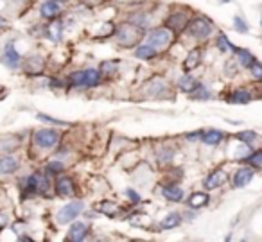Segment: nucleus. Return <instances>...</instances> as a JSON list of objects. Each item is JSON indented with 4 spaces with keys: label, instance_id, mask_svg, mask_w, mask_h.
Instances as JSON below:
<instances>
[{
    "label": "nucleus",
    "instance_id": "nucleus-33",
    "mask_svg": "<svg viewBox=\"0 0 262 242\" xmlns=\"http://www.w3.org/2000/svg\"><path fill=\"white\" fill-rule=\"evenodd\" d=\"M255 137H257V135H255L253 131H243V133H237L235 135L237 140L244 142V144H250V142H253Z\"/></svg>",
    "mask_w": 262,
    "mask_h": 242
},
{
    "label": "nucleus",
    "instance_id": "nucleus-40",
    "mask_svg": "<svg viewBox=\"0 0 262 242\" xmlns=\"http://www.w3.org/2000/svg\"><path fill=\"white\" fill-rule=\"evenodd\" d=\"M158 158H160V162H169L172 158V151L171 149H164V151L158 152Z\"/></svg>",
    "mask_w": 262,
    "mask_h": 242
},
{
    "label": "nucleus",
    "instance_id": "nucleus-34",
    "mask_svg": "<svg viewBox=\"0 0 262 242\" xmlns=\"http://www.w3.org/2000/svg\"><path fill=\"white\" fill-rule=\"evenodd\" d=\"M38 120H43V122H49V124H54V126H67V122L63 120H58V119H52V117L45 115V113H38Z\"/></svg>",
    "mask_w": 262,
    "mask_h": 242
},
{
    "label": "nucleus",
    "instance_id": "nucleus-26",
    "mask_svg": "<svg viewBox=\"0 0 262 242\" xmlns=\"http://www.w3.org/2000/svg\"><path fill=\"white\" fill-rule=\"evenodd\" d=\"M147 88H149V95H153V97L160 99L162 97V92L167 88V84L164 83L162 79H153L149 84H147Z\"/></svg>",
    "mask_w": 262,
    "mask_h": 242
},
{
    "label": "nucleus",
    "instance_id": "nucleus-29",
    "mask_svg": "<svg viewBox=\"0 0 262 242\" xmlns=\"http://www.w3.org/2000/svg\"><path fill=\"white\" fill-rule=\"evenodd\" d=\"M0 152H11L16 147V140L13 137H2L0 138Z\"/></svg>",
    "mask_w": 262,
    "mask_h": 242
},
{
    "label": "nucleus",
    "instance_id": "nucleus-13",
    "mask_svg": "<svg viewBox=\"0 0 262 242\" xmlns=\"http://www.w3.org/2000/svg\"><path fill=\"white\" fill-rule=\"evenodd\" d=\"M225 181H226V172L223 169H217V170H214V172L208 174V178L205 180V188L212 190V188L221 187Z\"/></svg>",
    "mask_w": 262,
    "mask_h": 242
},
{
    "label": "nucleus",
    "instance_id": "nucleus-11",
    "mask_svg": "<svg viewBox=\"0 0 262 242\" xmlns=\"http://www.w3.org/2000/svg\"><path fill=\"white\" fill-rule=\"evenodd\" d=\"M135 56L139 59H144V61H151L158 56V49L153 47L151 43H139L135 49Z\"/></svg>",
    "mask_w": 262,
    "mask_h": 242
},
{
    "label": "nucleus",
    "instance_id": "nucleus-6",
    "mask_svg": "<svg viewBox=\"0 0 262 242\" xmlns=\"http://www.w3.org/2000/svg\"><path fill=\"white\" fill-rule=\"evenodd\" d=\"M84 210V205L81 201H72L67 203L58 213H56V221L59 224H69L70 221H74L76 217H79V213Z\"/></svg>",
    "mask_w": 262,
    "mask_h": 242
},
{
    "label": "nucleus",
    "instance_id": "nucleus-42",
    "mask_svg": "<svg viewBox=\"0 0 262 242\" xmlns=\"http://www.w3.org/2000/svg\"><path fill=\"white\" fill-rule=\"evenodd\" d=\"M6 224H8V217H6L4 213H0V228H4Z\"/></svg>",
    "mask_w": 262,
    "mask_h": 242
},
{
    "label": "nucleus",
    "instance_id": "nucleus-45",
    "mask_svg": "<svg viewBox=\"0 0 262 242\" xmlns=\"http://www.w3.org/2000/svg\"><path fill=\"white\" fill-rule=\"evenodd\" d=\"M221 2H230V0H221Z\"/></svg>",
    "mask_w": 262,
    "mask_h": 242
},
{
    "label": "nucleus",
    "instance_id": "nucleus-32",
    "mask_svg": "<svg viewBox=\"0 0 262 242\" xmlns=\"http://www.w3.org/2000/svg\"><path fill=\"white\" fill-rule=\"evenodd\" d=\"M217 49L221 52H226V51H230V49H233L232 43H230L228 38H226L225 34H219V38H217Z\"/></svg>",
    "mask_w": 262,
    "mask_h": 242
},
{
    "label": "nucleus",
    "instance_id": "nucleus-22",
    "mask_svg": "<svg viewBox=\"0 0 262 242\" xmlns=\"http://www.w3.org/2000/svg\"><path fill=\"white\" fill-rule=\"evenodd\" d=\"M178 88L182 92H187V94H192V92L198 88V81L194 79L192 76H189V74H183V76L178 79Z\"/></svg>",
    "mask_w": 262,
    "mask_h": 242
},
{
    "label": "nucleus",
    "instance_id": "nucleus-10",
    "mask_svg": "<svg viewBox=\"0 0 262 242\" xmlns=\"http://www.w3.org/2000/svg\"><path fill=\"white\" fill-rule=\"evenodd\" d=\"M253 180V170L250 169V167H243V169H239L235 174H233V188H243L246 187L250 181Z\"/></svg>",
    "mask_w": 262,
    "mask_h": 242
},
{
    "label": "nucleus",
    "instance_id": "nucleus-17",
    "mask_svg": "<svg viewBox=\"0 0 262 242\" xmlns=\"http://www.w3.org/2000/svg\"><path fill=\"white\" fill-rule=\"evenodd\" d=\"M167 26H169V29H171V31L180 33V31L185 29V26H187V15H183V13H176V15L169 16Z\"/></svg>",
    "mask_w": 262,
    "mask_h": 242
},
{
    "label": "nucleus",
    "instance_id": "nucleus-18",
    "mask_svg": "<svg viewBox=\"0 0 262 242\" xmlns=\"http://www.w3.org/2000/svg\"><path fill=\"white\" fill-rule=\"evenodd\" d=\"M41 69H43V61H41L38 56H31V58L26 59V63H24V70H26V74H41Z\"/></svg>",
    "mask_w": 262,
    "mask_h": 242
},
{
    "label": "nucleus",
    "instance_id": "nucleus-37",
    "mask_svg": "<svg viewBox=\"0 0 262 242\" xmlns=\"http://www.w3.org/2000/svg\"><path fill=\"white\" fill-rule=\"evenodd\" d=\"M233 26H235V31H239V33H246L248 31L246 22H244L241 16H235V18H233Z\"/></svg>",
    "mask_w": 262,
    "mask_h": 242
},
{
    "label": "nucleus",
    "instance_id": "nucleus-43",
    "mask_svg": "<svg viewBox=\"0 0 262 242\" xmlns=\"http://www.w3.org/2000/svg\"><path fill=\"white\" fill-rule=\"evenodd\" d=\"M6 26H8V22H6V18H2V16H0V29H4Z\"/></svg>",
    "mask_w": 262,
    "mask_h": 242
},
{
    "label": "nucleus",
    "instance_id": "nucleus-12",
    "mask_svg": "<svg viewBox=\"0 0 262 242\" xmlns=\"http://www.w3.org/2000/svg\"><path fill=\"white\" fill-rule=\"evenodd\" d=\"M88 237V224L84 223H74L70 224V230H69V238L70 240H76L81 242Z\"/></svg>",
    "mask_w": 262,
    "mask_h": 242
},
{
    "label": "nucleus",
    "instance_id": "nucleus-27",
    "mask_svg": "<svg viewBox=\"0 0 262 242\" xmlns=\"http://www.w3.org/2000/svg\"><path fill=\"white\" fill-rule=\"evenodd\" d=\"M63 170H65V163H63L61 160H52V162L47 163V167H45V174H47V176H56V174H61Z\"/></svg>",
    "mask_w": 262,
    "mask_h": 242
},
{
    "label": "nucleus",
    "instance_id": "nucleus-20",
    "mask_svg": "<svg viewBox=\"0 0 262 242\" xmlns=\"http://www.w3.org/2000/svg\"><path fill=\"white\" fill-rule=\"evenodd\" d=\"M182 224V215L178 212H171L162 219L160 228L162 230H172V228H178Z\"/></svg>",
    "mask_w": 262,
    "mask_h": 242
},
{
    "label": "nucleus",
    "instance_id": "nucleus-44",
    "mask_svg": "<svg viewBox=\"0 0 262 242\" xmlns=\"http://www.w3.org/2000/svg\"><path fill=\"white\" fill-rule=\"evenodd\" d=\"M84 215H86L88 219H94V217H95V215H94V212H86V213H84Z\"/></svg>",
    "mask_w": 262,
    "mask_h": 242
},
{
    "label": "nucleus",
    "instance_id": "nucleus-19",
    "mask_svg": "<svg viewBox=\"0 0 262 242\" xmlns=\"http://www.w3.org/2000/svg\"><path fill=\"white\" fill-rule=\"evenodd\" d=\"M207 203H208V194H205V192H194L189 197V201H187V206L192 210H200V208H203Z\"/></svg>",
    "mask_w": 262,
    "mask_h": 242
},
{
    "label": "nucleus",
    "instance_id": "nucleus-8",
    "mask_svg": "<svg viewBox=\"0 0 262 242\" xmlns=\"http://www.w3.org/2000/svg\"><path fill=\"white\" fill-rule=\"evenodd\" d=\"M56 194L63 195V197H69V195L76 194V185H74L72 178L70 176H59L58 181H56V187H54Z\"/></svg>",
    "mask_w": 262,
    "mask_h": 242
},
{
    "label": "nucleus",
    "instance_id": "nucleus-1",
    "mask_svg": "<svg viewBox=\"0 0 262 242\" xmlns=\"http://www.w3.org/2000/svg\"><path fill=\"white\" fill-rule=\"evenodd\" d=\"M144 34V29L139 26H133V24H124L119 27L115 34V40L122 47H133V45H139L140 36Z\"/></svg>",
    "mask_w": 262,
    "mask_h": 242
},
{
    "label": "nucleus",
    "instance_id": "nucleus-23",
    "mask_svg": "<svg viewBox=\"0 0 262 242\" xmlns=\"http://www.w3.org/2000/svg\"><path fill=\"white\" fill-rule=\"evenodd\" d=\"M250 99L251 95L246 90H235L228 95V102H232V104H248Z\"/></svg>",
    "mask_w": 262,
    "mask_h": 242
},
{
    "label": "nucleus",
    "instance_id": "nucleus-16",
    "mask_svg": "<svg viewBox=\"0 0 262 242\" xmlns=\"http://www.w3.org/2000/svg\"><path fill=\"white\" fill-rule=\"evenodd\" d=\"M47 38L51 41H54V43H59L63 38V24L59 22V20H54V22H51V26L47 27Z\"/></svg>",
    "mask_w": 262,
    "mask_h": 242
},
{
    "label": "nucleus",
    "instance_id": "nucleus-36",
    "mask_svg": "<svg viewBox=\"0 0 262 242\" xmlns=\"http://www.w3.org/2000/svg\"><path fill=\"white\" fill-rule=\"evenodd\" d=\"M250 69H251V76H253V79L262 81V65H260V63L255 61Z\"/></svg>",
    "mask_w": 262,
    "mask_h": 242
},
{
    "label": "nucleus",
    "instance_id": "nucleus-15",
    "mask_svg": "<svg viewBox=\"0 0 262 242\" xmlns=\"http://www.w3.org/2000/svg\"><path fill=\"white\" fill-rule=\"evenodd\" d=\"M99 83H101V72H99V69H94V67L84 69V88H94Z\"/></svg>",
    "mask_w": 262,
    "mask_h": 242
},
{
    "label": "nucleus",
    "instance_id": "nucleus-2",
    "mask_svg": "<svg viewBox=\"0 0 262 242\" xmlns=\"http://www.w3.org/2000/svg\"><path fill=\"white\" fill-rule=\"evenodd\" d=\"M33 142L36 147L49 151V149H54L59 144V133L56 129H38L33 135Z\"/></svg>",
    "mask_w": 262,
    "mask_h": 242
},
{
    "label": "nucleus",
    "instance_id": "nucleus-39",
    "mask_svg": "<svg viewBox=\"0 0 262 242\" xmlns=\"http://www.w3.org/2000/svg\"><path fill=\"white\" fill-rule=\"evenodd\" d=\"M126 197H129V201L133 203V205H139L140 203V195L137 194L133 188H126Z\"/></svg>",
    "mask_w": 262,
    "mask_h": 242
},
{
    "label": "nucleus",
    "instance_id": "nucleus-38",
    "mask_svg": "<svg viewBox=\"0 0 262 242\" xmlns=\"http://www.w3.org/2000/svg\"><path fill=\"white\" fill-rule=\"evenodd\" d=\"M225 72L228 74V76H235V74H237V63H235V59H230V61H226Z\"/></svg>",
    "mask_w": 262,
    "mask_h": 242
},
{
    "label": "nucleus",
    "instance_id": "nucleus-35",
    "mask_svg": "<svg viewBox=\"0 0 262 242\" xmlns=\"http://www.w3.org/2000/svg\"><path fill=\"white\" fill-rule=\"evenodd\" d=\"M248 162L253 167H262V151H257V152H253V155H250L248 156Z\"/></svg>",
    "mask_w": 262,
    "mask_h": 242
},
{
    "label": "nucleus",
    "instance_id": "nucleus-9",
    "mask_svg": "<svg viewBox=\"0 0 262 242\" xmlns=\"http://www.w3.org/2000/svg\"><path fill=\"white\" fill-rule=\"evenodd\" d=\"M20 167V160L16 156L6 155L0 158V176H9V174L16 172Z\"/></svg>",
    "mask_w": 262,
    "mask_h": 242
},
{
    "label": "nucleus",
    "instance_id": "nucleus-5",
    "mask_svg": "<svg viewBox=\"0 0 262 242\" xmlns=\"http://www.w3.org/2000/svg\"><path fill=\"white\" fill-rule=\"evenodd\" d=\"M0 61H2V65H4L6 69L18 70L20 67H22L24 59H22V56H20V52L16 51L15 43H6L4 52H2V56H0Z\"/></svg>",
    "mask_w": 262,
    "mask_h": 242
},
{
    "label": "nucleus",
    "instance_id": "nucleus-7",
    "mask_svg": "<svg viewBox=\"0 0 262 242\" xmlns=\"http://www.w3.org/2000/svg\"><path fill=\"white\" fill-rule=\"evenodd\" d=\"M61 9V4L56 2V0H43L40 4V16L45 20H54L56 16H59Z\"/></svg>",
    "mask_w": 262,
    "mask_h": 242
},
{
    "label": "nucleus",
    "instance_id": "nucleus-30",
    "mask_svg": "<svg viewBox=\"0 0 262 242\" xmlns=\"http://www.w3.org/2000/svg\"><path fill=\"white\" fill-rule=\"evenodd\" d=\"M95 210H97L99 213H106V215L113 217V213H115L117 206L113 205V203H110V201H102L101 205H97V206H95Z\"/></svg>",
    "mask_w": 262,
    "mask_h": 242
},
{
    "label": "nucleus",
    "instance_id": "nucleus-21",
    "mask_svg": "<svg viewBox=\"0 0 262 242\" xmlns=\"http://www.w3.org/2000/svg\"><path fill=\"white\" fill-rule=\"evenodd\" d=\"M201 63V51L200 49H194V51L189 52V56H187V59L183 61V70H187V72H190V70H194L198 65Z\"/></svg>",
    "mask_w": 262,
    "mask_h": 242
},
{
    "label": "nucleus",
    "instance_id": "nucleus-4",
    "mask_svg": "<svg viewBox=\"0 0 262 242\" xmlns=\"http://www.w3.org/2000/svg\"><path fill=\"white\" fill-rule=\"evenodd\" d=\"M172 41V31L169 27H157L147 34V43H151L153 47L160 49H167Z\"/></svg>",
    "mask_w": 262,
    "mask_h": 242
},
{
    "label": "nucleus",
    "instance_id": "nucleus-14",
    "mask_svg": "<svg viewBox=\"0 0 262 242\" xmlns=\"http://www.w3.org/2000/svg\"><path fill=\"white\" fill-rule=\"evenodd\" d=\"M162 195L171 203H180L183 199V190L178 187V185L171 183V185H165V187L162 188Z\"/></svg>",
    "mask_w": 262,
    "mask_h": 242
},
{
    "label": "nucleus",
    "instance_id": "nucleus-24",
    "mask_svg": "<svg viewBox=\"0 0 262 242\" xmlns=\"http://www.w3.org/2000/svg\"><path fill=\"white\" fill-rule=\"evenodd\" d=\"M201 140H203L207 145H217L219 142L223 140V133L217 129H210V131H207V133L201 135Z\"/></svg>",
    "mask_w": 262,
    "mask_h": 242
},
{
    "label": "nucleus",
    "instance_id": "nucleus-28",
    "mask_svg": "<svg viewBox=\"0 0 262 242\" xmlns=\"http://www.w3.org/2000/svg\"><path fill=\"white\" fill-rule=\"evenodd\" d=\"M117 69H119V63L117 61H102L101 65H99L101 76H113V74L117 72Z\"/></svg>",
    "mask_w": 262,
    "mask_h": 242
},
{
    "label": "nucleus",
    "instance_id": "nucleus-41",
    "mask_svg": "<svg viewBox=\"0 0 262 242\" xmlns=\"http://www.w3.org/2000/svg\"><path fill=\"white\" fill-rule=\"evenodd\" d=\"M201 135L203 133H200V131H198V133H192V135H187V140H198V138H201Z\"/></svg>",
    "mask_w": 262,
    "mask_h": 242
},
{
    "label": "nucleus",
    "instance_id": "nucleus-25",
    "mask_svg": "<svg viewBox=\"0 0 262 242\" xmlns=\"http://www.w3.org/2000/svg\"><path fill=\"white\" fill-rule=\"evenodd\" d=\"M233 51H235V54H237V61H239L243 67L250 69V67L255 63V58L248 51H244V49H233Z\"/></svg>",
    "mask_w": 262,
    "mask_h": 242
},
{
    "label": "nucleus",
    "instance_id": "nucleus-3",
    "mask_svg": "<svg viewBox=\"0 0 262 242\" xmlns=\"http://www.w3.org/2000/svg\"><path fill=\"white\" fill-rule=\"evenodd\" d=\"M187 31H189V34L192 38H196V40H205V38H208L212 34V24L208 22L207 18H203V16H198V18L190 20L189 26H187Z\"/></svg>",
    "mask_w": 262,
    "mask_h": 242
},
{
    "label": "nucleus",
    "instance_id": "nucleus-31",
    "mask_svg": "<svg viewBox=\"0 0 262 242\" xmlns=\"http://www.w3.org/2000/svg\"><path fill=\"white\" fill-rule=\"evenodd\" d=\"M192 97L194 99H210V92H208L203 84H198V88L192 92Z\"/></svg>",
    "mask_w": 262,
    "mask_h": 242
}]
</instances>
